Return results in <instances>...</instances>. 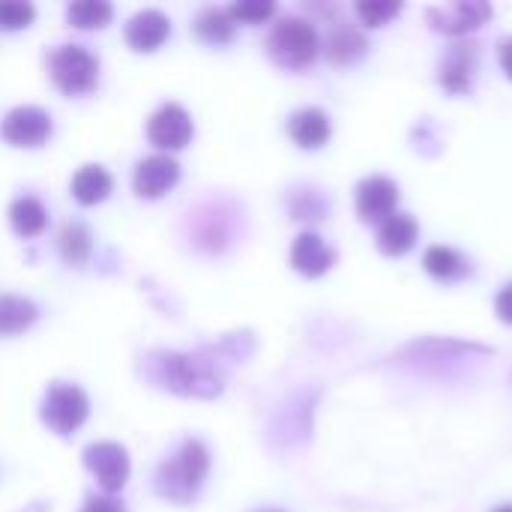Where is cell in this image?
<instances>
[{"label": "cell", "instance_id": "30", "mask_svg": "<svg viewBox=\"0 0 512 512\" xmlns=\"http://www.w3.org/2000/svg\"><path fill=\"white\" fill-rule=\"evenodd\" d=\"M498 57H501V69L507 72V78L512 81V36H507V39L498 45Z\"/></svg>", "mask_w": 512, "mask_h": 512}, {"label": "cell", "instance_id": "13", "mask_svg": "<svg viewBox=\"0 0 512 512\" xmlns=\"http://www.w3.org/2000/svg\"><path fill=\"white\" fill-rule=\"evenodd\" d=\"M426 15H429L435 30L459 36V33H468V30L480 27L492 15V6L489 3H453L447 9H429Z\"/></svg>", "mask_w": 512, "mask_h": 512}, {"label": "cell", "instance_id": "8", "mask_svg": "<svg viewBox=\"0 0 512 512\" xmlns=\"http://www.w3.org/2000/svg\"><path fill=\"white\" fill-rule=\"evenodd\" d=\"M147 138H150L156 147H162V150H180V147H186L189 138H192V120H189V114H186L180 105L168 102V105H162V108L150 117V123H147Z\"/></svg>", "mask_w": 512, "mask_h": 512}, {"label": "cell", "instance_id": "7", "mask_svg": "<svg viewBox=\"0 0 512 512\" xmlns=\"http://www.w3.org/2000/svg\"><path fill=\"white\" fill-rule=\"evenodd\" d=\"M165 372H168V387L177 393H189V396H213L219 393V378L204 366L201 357H165Z\"/></svg>", "mask_w": 512, "mask_h": 512}, {"label": "cell", "instance_id": "6", "mask_svg": "<svg viewBox=\"0 0 512 512\" xmlns=\"http://www.w3.org/2000/svg\"><path fill=\"white\" fill-rule=\"evenodd\" d=\"M0 135L6 144L12 147H42L48 138H51V117L36 108V105H21V108H12L6 117H3V126H0Z\"/></svg>", "mask_w": 512, "mask_h": 512}, {"label": "cell", "instance_id": "12", "mask_svg": "<svg viewBox=\"0 0 512 512\" xmlns=\"http://www.w3.org/2000/svg\"><path fill=\"white\" fill-rule=\"evenodd\" d=\"M171 33V21L159 9H144L135 12L126 24V42L135 51H156Z\"/></svg>", "mask_w": 512, "mask_h": 512}, {"label": "cell", "instance_id": "28", "mask_svg": "<svg viewBox=\"0 0 512 512\" xmlns=\"http://www.w3.org/2000/svg\"><path fill=\"white\" fill-rule=\"evenodd\" d=\"M81 512H126V507L114 498H87Z\"/></svg>", "mask_w": 512, "mask_h": 512}, {"label": "cell", "instance_id": "27", "mask_svg": "<svg viewBox=\"0 0 512 512\" xmlns=\"http://www.w3.org/2000/svg\"><path fill=\"white\" fill-rule=\"evenodd\" d=\"M273 3L270 0H243V3H234L231 9H228V15L234 18V24L240 21V24H261V21H267L270 15H273Z\"/></svg>", "mask_w": 512, "mask_h": 512}, {"label": "cell", "instance_id": "18", "mask_svg": "<svg viewBox=\"0 0 512 512\" xmlns=\"http://www.w3.org/2000/svg\"><path fill=\"white\" fill-rule=\"evenodd\" d=\"M423 267L441 282H456L471 276V261L450 246H429L423 255Z\"/></svg>", "mask_w": 512, "mask_h": 512}, {"label": "cell", "instance_id": "1", "mask_svg": "<svg viewBox=\"0 0 512 512\" xmlns=\"http://www.w3.org/2000/svg\"><path fill=\"white\" fill-rule=\"evenodd\" d=\"M210 471V453L201 441H186L177 453V459L159 468V495L177 504H186L195 498V492L201 489L204 477Z\"/></svg>", "mask_w": 512, "mask_h": 512}, {"label": "cell", "instance_id": "14", "mask_svg": "<svg viewBox=\"0 0 512 512\" xmlns=\"http://www.w3.org/2000/svg\"><path fill=\"white\" fill-rule=\"evenodd\" d=\"M288 135L303 150H318L330 138V117L321 108H300L288 120Z\"/></svg>", "mask_w": 512, "mask_h": 512}, {"label": "cell", "instance_id": "25", "mask_svg": "<svg viewBox=\"0 0 512 512\" xmlns=\"http://www.w3.org/2000/svg\"><path fill=\"white\" fill-rule=\"evenodd\" d=\"M402 12V3L393 0H372V3H357V15L363 18V24L369 27H384L390 18H396Z\"/></svg>", "mask_w": 512, "mask_h": 512}, {"label": "cell", "instance_id": "3", "mask_svg": "<svg viewBox=\"0 0 512 512\" xmlns=\"http://www.w3.org/2000/svg\"><path fill=\"white\" fill-rule=\"evenodd\" d=\"M51 78L54 84L66 93V96H81L90 93L99 81V60L81 48V45H60L51 60H48Z\"/></svg>", "mask_w": 512, "mask_h": 512}, {"label": "cell", "instance_id": "17", "mask_svg": "<svg viewBox=\"0 0 512 512\" xmlns=\"http://www.w3.org/2000/svg\"><path fill=\"white\" fill-rule=\"evenodd\" d=\"M114 189V180L111 174L102 168V165H84L75 177H72V195L78 204L90 207V204H99L111 195Z\"/></svg>", "mask_w": 512, "mask_h": 512}, {"label": "cell", "instance_id": "10", "mask_svg": "<svg viewBox=\"0 0 512 512\" xmlns=\"http://www.w3.org/2000/svg\"><path fill=\"white\" fill-rule=\"evenodd\" d=\"M399 186L387 177H366L357 186V216L363 222H384L396 213Z\"/></svg>", "mask_w": 512, "mask_h": 512}, {"label": "cell", "instance_id": "31", "mask_svg": "<svg viewBox=\"0 0 512 512\" xmlns=\"http://www.w3.org/2000/svg\"><path fill=\"white\" fill-rule=\"evenodd\" d=\"M495 512H512V504H507V507H498Z\"/></svg>", "mask_w": 512, "mask_h": 512}, {"label": "cell", "instance_id": "16", "mask_svg": "<svg viewBox=\"0 0 512 512\" xmlns=\"http://www.w3.org/2000/svg\"><path fill=\"white\" fill-rule=\"evenodd\" d=\"M417 234H420V228H417L414 216H408V213H393V216L384 219L381 228H378V249H381L384 255H393V258H396V255H405V252L414 249Z\"/></svg>", "mask_w": 512, "mask_h": 512}, {"label": "cell", "instance_id": "22", "mask_svg": "<svg viewBox=\"0 0 512 512\" xmlns=\"http://www.w3.org/2000/svg\"><path fill=\"white\" fill-rule=\"evenodd\" d=\"M66 18L78 30H99L114 18V9L105 0H78L66 9Z\"/></svg>", "mask_w": 512, "mask_h": 512}, {"label": "cell", "instance_id": "9", "mask_svg": "<svg viewBox=\"0 0 512 512\" xmlns=\"http://www.w3.org/2000/svg\"><path fill=\"white\" fill-rule=\"evenodd\" d=\"M180 180V165L171 159V156H147L135 165V177H132V186L141 198H162L168 189H174V183Z\"/></svg>", "mask_w": 512, "mask_h": 512}, {"label": "cell", "instance_id": "32", "mask_svg": "<svg viewBox=\"0 0 512 512\" xmlns=\"http://www.w3.org/2000/svg\"><path fill=\"white\" fill-rule=\"evenodd\" d=\"M261 512H282V510H261Z\"/></svg>", "mask_w": 512, "mask_h": 512}, {"label": "cell", "instance_id": "4", "mask_svg": "<svg viewBox=\"0 0 512 512\" xmlns=\"http://www.w3.org/2000/svg\"><path fill=\"white\" fill-rule=\"evenodd\" d=\"M90 411L87 396L72 384H54L42 402V423L57 435H72L84 426Z\"/></svg>", "mask_w": 512, "mask_h": 512}, {"label": "cell", "instance_id": "26", "mask_svg": "<svg viewBox=\"0 0 512 512\" xmlns=\"http://www.w3.org/2000/svg\"><path fill=\"white\" fill-rule=\"evenodd\" d=\"M36 9L30 3H21V0H0V27L3 30H21V27H30Z\"/></svg>", "mask_w": 512, "mask_h": 512}, {"label": "cell", "instance_id": "21", "mask_svg": "<svg viewBox=\"0 0 512 512\" xmlns=\"http://www.w3.org/2000/svg\"><path fill=\"white\" fill-rule=\"evenodd\" d=\"M195 33L210 42V45H225L231 42L234 36V18L228 15V9H216V6H207L198 12L195 18Z\"/></svg>", "mask_w": 512, "mask_h": 512}, {"label": "cell", "instance_id": "29", "mask_svg": "<svg viewBox=\"0 0 512 512\" xmlns=\"http://www.w3.org/2000/svg\"><path fill=\"white\" fill-rule=\"evenodd\" d=\"M495 309H498V318L501 321H507L512 324V282L498 294V300H495Z\"/></svg>", "mask_w": 512, "mask_h": 512}, {"label": "cell", "instance_id": "20", "mask_svg": "<svg viewBox=\"0 0 512 512\" xmlns=\"http://www.w3.org/2000/svg\"><path fill=\"white\" fill-rule=\"evenodd\" d=\"M9 222H12L15 234H21V237H39L45 231V225H48V213H45V207L36 198L24 195V198L12 201Z\"/></svg>", "mask_w": 512, "mask_h": 512}, {"label": "cell", "instance_id": "15", "mask_svg": "<svg viewBox=\"0 0 512 512\" xmlns=\"http://www.w3.org/2000/svg\"><path fill=\"white\" fill-rule=\"evenodd\" d=\"M474 69H477V45L459 42L453 45L450 57L441 66V84L453 93H465L474 84Z\"/></svg>", "mask_w": 512, "mask_h": 512}, {"label": "cell", "instance_id": "23", "mask_svg": "<svg viewBox=\"0 0 512 512\" xmlns=\"http://www.w3.org/2000/svg\"><path fill=\"white\" fill-rule=\"evenodd\" d=\"M60 255L69 264H81L90 255V234H87L84 225H78V222L63 225V231H60Z\"/></svg>", "mask_w": 512, "mask_h": 512}, {"label": "cell", "instance_id": "19", "mask_svg": "<svg viewBox=\"0 0 512 512\" xmlns=\"http://www.w3.org/2000/svg\"><path fill=\"white\" fill-rule=\"evenodd\" d=\"M36 321V306L15 294H0V336H15L30 330Z\"/></svg>", "mask_w": 512, "mask_h": 512}, {"label": "cell", "instance_id": "5", "mask_svg": "<svg viewBox=\"0 0 512 512\" xmlns=\"http://www.w3.org/2000/svg\"><path fill=\"white\" fill-rule=\"evenodd\" d=\"M84 465L87 471L99 480V486L114 495L126 486L129 480V456L120 444L114 441H99L84 450Z\"/></svg>", "mask_w": 512, "mask_h": 512}, {"label": "cell", "instance_id": "11", "mask_svg": "<svg viewBox=\"0 0 512 512\" xmlns=\"http://www.w3.org/2000/svg\"><path fill=\"white\" fill-rule=\"evenodd\" d=\"M291 264H294L297 273H303L309 279H318V276H324L336 264V252L324 243V237L306 231L291 246Z\"/></svg>", "mask_w": 512, "mask_h": 512}, {"label": "cell", "instance_id": "2", "mask_svg": "<svg viewBox=\"0 0 512 512\" xmlns=\"http://www.w3.org/2000/svg\"><path fill=\"white\" fill-rule=\"evenodd\" d=\"M318 30L306 18H282L270 36H267V51L282 69H306L318 57Z\"/></svg>", "mask_w": 512, "mask_h": 512}, {"label": "cell", "instance_id": "24", "mask_svg": "<svg viewBox=\"0 0 512 512\" xmlns=\"http://www.w3.org/2000/svg\"><path fill=\"white\" fill-rule=\"evenodd\" d=\"M366 51V39L354 30H339L333 39H330V60L333 63H354L357 57H363Z\"/></svg>", "mask_w": 512, "mask_h": 512}]
</instances>
